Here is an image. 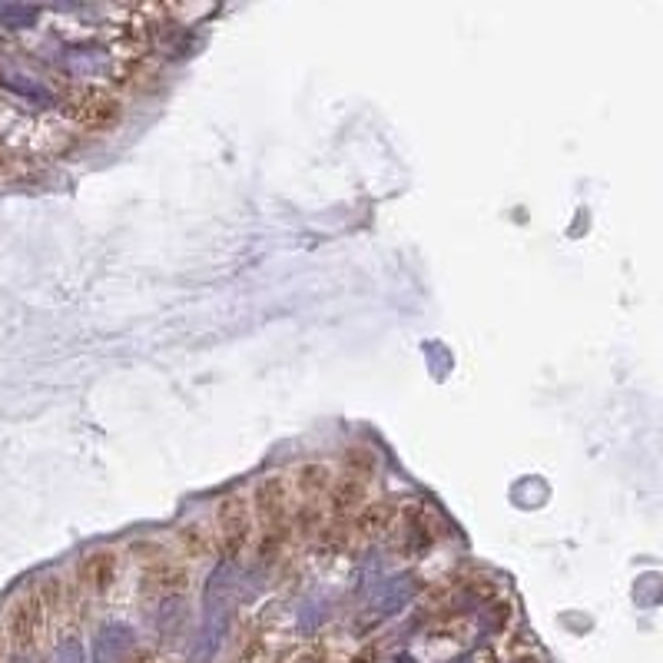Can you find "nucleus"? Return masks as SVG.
Here are the masks:
<instances>
[{
  "label": "nucleus",
  "mask_w": 663,
  "mask_h": 663,
  "mask_svg": "<svg viewBox=\"0 0 663 663\" xmlns=\"http://www.w3.org/2000/svg\"><path fill=\"white\" fill-rule=\"evenodd\" d=\"M252 528H256V521H252V508H249L246 498L229 494V498L219 501L213 534H216V544H219V551H223L226 561H236V557L246 551V544L252 538Z\"/></svg>",
  "instance_id": "nucleus-1"
},
{
  "label": "nucleus",
  "mask_w": 663,
  "mask_h": 663,
  "mask_svg": "<svg viewBox=\"0 0 663 663\" xmlns=\"http://www.w3.org/2000/svg\"><path fill=\"white\" fill-rule=\"evenodd\" d=\"M117 571H120V557L117 551H97L87 554L77 564V587L87 594H107L113 584H117Z\"/></svg>",
  "instance_id": "nucleus-2"
},
{
  "label": "nucleus",
  "mask_w": 663,
  "mask_h": 663,
  "mask_svg": "<svg viewBox=\"0 0 663 663\" xmlns=\"http://www.w3.org/2000/svg\"><path fill=\"white\" fill-rule=\"evenodd\" d=\"M186 584H189V571L176 561H153L150 571L143 574V591L160 597H176Z\"/></svg>",
  "instance_id": "nucleus-3"
},
{
  "label": "nucleus",
  "mask_w": 663,
  "mask_h": 663,
  "mask_svg": "<svg viewBox=\"0 0 663 663\" xmlns=\"http://www.w3.org/2000/svg\"><path fill=\"white\" fill-rule=\"evenodd\" d=\"M93 663H133V634L123 624H110L100 630Z\"/></svg>",
  "instance_id": "nucleus-4"
},
{
  "label": "nucleus",
  "mask_w": 663,
  "mask_h": 663,
  "mask_svg": "<svg viewBox=\"0 0 663 663\" xmlns=\"http://www.w3.org/2000/svg\"><path fill=\"white\" fill-rule=\"evenodd\" d=\"M329 478H332V471L325 465H302L292 471L289 484H292V491H299L305 501H319V494L332 484Z\"/></svg>",
  "instance_id": "nucleus-5"
},
{
  "label": "nucleus",
  "mask_w": 663,
  "mask_h": 663,
  "mask_svg": "<svg viewBox=\"0 0 663 663\" xmlns=\"http://www.w3.org/2000/svg\"><path fill=\"white\" fill-rule=\"evenodd\" d=\"M0 83H4L7 90H14L17 97H27V100H34V103H54V93H50L44 83H37L34 77H24V73H17V70H0Z\"/></svg>",
  "instance_id": "nucleus-6"
},
{
  "label": "nucleus",
  "mask_w": 663,
  "mask_h": 663,
  "mask_svg": "<svg viewBox=\"0 0 663 663\" xmlns=\"http://www.w3.org/2000/svg\"><path fill=\"white\" fill-rule=\"evenodd\" d=\"M213 544H216V534L206 531L203 524H189V528L180 531V547H183V557H189V561L209 554L213 551Z\"/></svg>",
  "instance_id": "nucleus-7"
},
{
  "label": "nucleus",
  "mask_w": 663,
  "mask_h": 663,
  "mask_svg": "<svg viewBox=\"0 0 663 663\" xmlns=\"http://www.w3.org/2000/svg\"><path fill=\"white\" fill-rule=\"evenodd\" d=\"M37 20V7H20V4H4L0 7V24L10 30H24Z\"/></svg>",
  "instance_id": "nucleus-8"
},
{
  "label": "nucleus",
  "mask_w": 663,
  "mask_h": 663,
  "mask_svg": "<svg viewBox=\"0 0 663 663\" xmlns=\"http://www.w3.org/2000/svg\"><path fill=\"white\" fill-rule=\"evenodd\" d=\"M54 663H87V650H83L80 637L67 634L54 650Z\"/></svg>",
  "instance_id": "nucleus-9"
}]
</instances>
